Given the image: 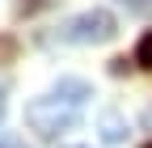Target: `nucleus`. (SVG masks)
<instances>
[{
  "label": "nucleus",
  "mask_w": 152,
  "mask_h": 148,
  "mask_svg": "<svg viewBox=\"0 0 152 148\" xmlns=\"http://www.w3.org/2000/svg\"><path fill=\"white\" fill-rule=\"evenodd\" d=\"M26 123H30V131H38L42 140H55V136H64V131H72V127L80 123V106L47 93V97L26 102Z\"/></svg>",
  "instance_id": "nucleus-1"
},
{
  "label": "nucleus",
  "mask_w": 152,
  "mask_h": 148,
  "mask_svg": "<svg viewBox=\"0 0 152 148\" xmlns=\"http://www.w3.org/2000/svg\"><path fill=\"white\" fill-rule=\"evenodd\" d=\"M114 34H118V21L106 13V9H89L80 17H72L64 26V38L76 42V47H97V42H110Z\"/></svg>",
  "instance_id": "nucleus-2"
},
{
  "label": "nucleus",
  "mask_w": 152,
  "mask_h": 148,
  "mask_svg": "<svg viewBox=\"0 0 152 148\" xmlns=\"http://www.w3.org/2000/svg\"><path fill=\"white\" fill-rule=\"evenodd\" d=\"M51 93H55V97H64V102H72V106H80V110H85V102L93 97V85H89V81H80V76H64L59 85H55V89H51Z\"/></svg>",
  "instance_id": "nucleus-3"
},
{
  "label": "nucleus",
  "mask_w": 152,
  "mask_h": 148,
  "mask_svg": "<svg viewBox=\"0 0 152 148\" xmlns=\"http://www.w3.org/2000/svg\"><path fill=\"white\" fill-rule=\"evenodd\" d=\"M102 140H106V144H123V140H127V127H123L118 114H106V119H102Z\"/></svg>",
  "instance_id": "nucleus-4"
},
{
  "label": "nucleus",
  "mask_w": 152,
  "mask_h": 148,
  "mask_svg": "<svg viewBox=\"0 0 152 148\" xmlns=\"http://www.w3.org/2000/svg\"><path fill=\"white\" fill-rule=\"evenodd\" d=\"M135 64L152 72V30H148V34H140V42H135Z\"/></svg>",
  "instance_id": "nucleus-5"
},
{
  "label": "nucleus",
  "mask_w": 152,
  "mask_h": 148,
  "mask_svg": "<svg viewBox=\"0 0 152 148\" xmlns=\"http://www.w3.org/2000/svg\"><path fill=\"white\" fill-rule=\"evenodd\" d=\"M4 102H9V76H0V123H4Z\"/></svg>",
  "instance_id": "nucleus-6"
},
{
  "label": "nucleus",
  "mask_w": 152,
  "mask_h": 148,
  "mask_svg": "<svg viewBox=\"0 0 152 148\" xmlns=\"http://www.w3.org/2000/svg\"><path fill=\"white\" fill-rule=\"evenodd\" d=\"M123 9H131V13H148V0H118Z\"/></svg>",
  "instance_id": "nucleus-7"
},
{
  "label": "nucleus",
  "mask_w": 152,
  "mask_h": 148,
  "mask_svg": "<svg viewBox=\"0 0 152 148\" xmlns=\"http://www.w3.org/2000/svg\"><path fill=\"white\" fill-rule=\"evenodd\" d=\"M0 148H26L21 136H0Z\"/></svg>",
  "instance_id": "nucleus-8"
},
{
  "label": "nucleus",
  "mask_w": 152,
  "mask_h": 148,
  "mask_svg": "<svg viewBox=\"0 0 152 148\" xmlns=\"http://www.w3.org/2000/svg\"><path fill=\"white\" fill-rule=\"evenodd\" d=\"M76 148H89V144H76Z\"/></svg>",
  "instance_id": "nucleus-9"
}]
</instances>
